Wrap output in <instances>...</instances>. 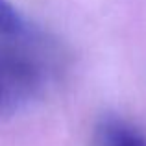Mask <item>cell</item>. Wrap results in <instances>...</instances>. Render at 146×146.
<instances>
[{
  "mask_svg": "<svg viewBox=\"0 0 146 146\" xmlns=\"http://www.w3.org/2000/svg\"><path fill=\"white\" fill-rule=\"evenodd\" d=\"M100 146H146V137L122 118H106L98 126Z\"/></svg>",
  "mask_w": 146,
  "mask_h": 146,
  "instance_id": "obj_2",
  "label": "cell"
},
{
  "mask_svg": "<svg viewBox=\"0 0 146 146\" xmlns=\"http://www.w3.org/2000/svg\"><path fill=\"white\" fill-rule=\"evenodd\" d=\"M41 59L24 44V32L0 43V111H15L41 89Z\"/></svg>",
  "mask_w": 146,
  "mask_h": 146,
  "instance_id": "obj_1",
  "label": "cell"
},
{
  "mask_svg": "<svg viewBox=\"0 0 146 146\" xmlns=\"http://www.w3.org/2000/svg\"><path fill=\"white\" fill-rule=\"evenodd\" d=\"M24 32V21L7 0H0V35L11 37Z\"/></svg>",
  "mask_w": 146,
  "mask_h": 146,
  "instance_id": "obj_3",
  "label": "cell"
}]
</instances>
